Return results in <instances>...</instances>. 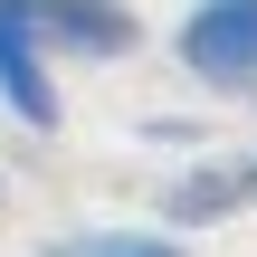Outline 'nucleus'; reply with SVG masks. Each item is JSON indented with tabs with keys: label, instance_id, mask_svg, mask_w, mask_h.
<instances>
[{
	"label": "nucleus",
	"instance_id": "1",
	"mask_svg": "<svg viewBox=\"0 0 257 257\" xmlns=\"http://www.w3.org/2000/svg\"><path fill=\"white\" fill-rule=\"evenodd\" d=\"M172 57L200 95L257 105V0H191L172 19Z\"/></svg>",
	"mask_w": 257,
	"mask_h": 257
},
{
	"label": "nucleus",
	"instance_id": "2",
	"mask_svg": "<svg viewBox=\"0 0 257 257\" xmlns=\"http://www.w3.org/2000/svg\"><path fill=\"white\" fill-rule=\"evenodd\" d=\"M0 105L29 134H57V57L38 38V0H0Z\"/></svg>",
	"mask_w": 257,
	"mask_h": 257
},
{
	"label": "nucleus",
	"instance_id": "3",
	"mask_svg": "<svg viewBox=\"0 0 257 257\" xmlns=\"http://www.w3.org/2000/svg\"><path fill=\"white\" fill-rule=\"evenodd\" d=\"M248 210H257V143L200 153L191 172L162 181V229H219V219H248Z\"/></svg>",
	"mask_w": 257,
	"mask_h": 257
},
{
	"label": "nucleus",
	"instance_id": "4",
	"mask_svg": "<svg viewBox=\"0 0 257 257\" xmlns=\"http://www.w3.org/2000/svg\"><path fill=\"white\" fill-rule=\"evenodd\" d=\"M38 38L57 67H114L143 48V19L124 0H38Z\"/></svg>",
	"mask_w": 257,
	"mask_h": 257
},
{
	"label": "nucleus",
	"instance_id": "5",
	"mask_svg": "<svg viewBox=\"0 0 257 257\" xmlns=\"http://www.w3.org/2000/svg\"><path fill=\"white\" fill-rule=\"evenodd\" d=\"M38 257H191V248H181V229H67Z\"/></svg>",
	"mask_w": 257,
	"mask_h": 257
}]
</instances>
